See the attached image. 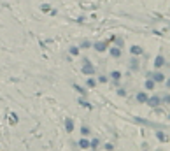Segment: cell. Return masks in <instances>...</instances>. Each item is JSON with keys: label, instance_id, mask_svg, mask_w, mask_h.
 Returning <instances> with one entry per match:
<instances>
[{"label": "cell", "instance_id": "obj_1", "mask_svg": "<svg viewBox=\"0 0 170 151\" xmlns=\"http://www.w3.org/2000/svg\"><path fill=\"white\" fill-rule=\"evenodd\" d=\"M82 61H84V67H82V72H84V74H93V72H95V69H93V67L90 65V60H86V58H84Z\"/></svg>", "mask_w": 170, "mask_h": 151}, {"label": "cell", "instance_id": "obj_2", "mask_svg": "<svg viewBox=\"0 0 170 151\" xmlns=\"http://www.w3.org/2000/svg\"><path fill=\"white\" fill-rule=\"evenodd\" d=\"M151 76V79L154 81V83H163L165 81V74H161V72H153V74H149Z\"/></svg>", "mask_w": 170, "mask_h": 151}, {"label": "cell", "instance_id": "obj_3", "mask_svg": "<svg viewBox=\"0 0 170 151\" xmlns=\"http://www.w3.org/2000/svg\"><path fill=\"white\" fill-rule=\"evenodd\" d=\"M107 46H109V42H95V49L100 51V53L107 49Z\"/></svg>", "mask_w": 170, "mask_h": 151}, {"label": "cell", "instance_id": "obj_4", "mask_svg": "<svg viewBox=\"0 0 170 151\" xmlns=\"http://www.w3.org/2000/svg\"><path fill=\"white\" fill-rule=\"evenodd\" d=\"M160 102H161V100H160L158 97H149V98H147V102H146V104H147V105H151V107H156V105H158Z\"/></svg>", "mask_w": 170, "mask_h": 151}, {"label": "cell", "instance_id": "obj_5", "mask_svg": "<svg viewBox=\"0 0 170 151\" xmlns=\"http://www.w3.org/2000/svg\"><path fill=\"white\" fill-rule=\"evenodd\" d=\"M163 63H165V58L160 55V56H156V60H154V67L156 69H160V67H163Z\"/></svg>", "mask_w": 170, "mask_h": 151}, {"label": "cell", "instance_id": "obj_6", "mask_svg": "<svg viewBox=\"0 0 170 151\" xmlns=\"http://www.w3.org/2000/svg\"><path fill=\"white\" fill-rule=\"evenodd\" d=\"M65 128H67V132H72V130H74V121H72L70 118L65 120Z\"/></svg>", "mask_w": 170, "mask_h": 151}, {"label": "cell", "instance_id": "obj_7", "mask_svg": "<svg viewBox=\"0 0 170 151\" xmlns=\"http://www.w3.org/2000/svg\"><path fill=\"white\" fill-rule=\"evenodd\" d=\"M137 100H139L140 104H146V102H147V95H146V93H137Z\"/></svg>", "mask_w": 170, "mask_h": 151}, {"label": "cell", "instance_id": "obj_8", "mask_svg": "<svg viewBox=\"0 0 170 151\" xmlns=\"http://www.w3.org/2000/svg\"><path fill=\"white\" fill-rule=\"evenodd\" d=\"M79 146H81V149H86V148H90V141L81 139V141H79Z\"/></svg>", "mask_w": 170, "mask_h": 151}, {"label": "cell", "instance_id": "obj_9", "mask_svg": "<svg viewBox=\"0 0 170 151\" xmlns=\"http://www.w3.org/2000/svg\"><path fill=\"white\" fill-rule=\"evenodd\" d=\"M111 55H112L114 58H118V56H121V49H119V48H112V49H111Z\"/></svg>", "mask_w": 170, "mask_h": 151}, {"label": "cell", "instance_id": "obj_10", "mask_svg": "<svg viewBox=\"0 0 170 151\" xmlns=\"http://www.w3.org/2000/svg\"><path fill=\"white\" fill-rule=\"evenodd\" d=\"M9 123H11V125H16V123H18V116H16L14 113L9 114Z\"/></svg>", "mask_w": 170, "mask_h": 151}, {"label": "cell", "instance_id": "obj_11", "mask_svg": "<svg viewBox=\"0 0 170 151\" xmlns=\"http://www.w3.org/2000/svg\"><path fill=\"white\" fill-rule=\"evenodd\" d=\"M146 88H147V90H153V88H154V81H153V79H147V81H146Z\"/></svg>", "mask_w": 170, "mask_h": 151}, {"label": "cell", "instance_id": "obj_12", "mask_svg": "<svg viewBox=\"0 0 170 151\" xmlns=\"http://www.w3.org/2000/svg\"><path fill=\"white\" fill-rule=\"evenodd\" d=\"M132 53L133 55H140L142 53V48L140 46H132Z\"/></svg>", "mask_w": 170, "mask_h": 151}, {"label": "cell", "instance_id": "obj_13", "mask_svg": "<svg viewBox=\"0 0 170 151\" xmlns=\"http://www.w3.org/2000/svg\"><path fill=\"white\" fill-rule=\"evenodd\" d=\"M111 77H112V79H116V81H118V79H121V72H119V70H114V72H112V74H111Z\"/></svg>", "mask_w": 170, "mask_h": 151}, {"label": "cell", "instance_id": "obj_14", "mask_svg": "<svg viewBox=\"0 0 170 151\" xmlns=\"http://www.w3.org/2000/svg\"><path fill=\"white\" fill-rule=\"evenodd\" d=\"M70 55H74V56H75V55H79V48L72 46V48H70Z\"/></svg>", "mask_w": 170, "mask_h": 151}, {"label": "cell", "instance_id": "obj_15", "mask_svg": "<svg viewBox=\"0 0 170 151\" xmlns=\"http://www.w3.org/2000/svg\"><path fill=\"white\" fill-rule=\"evenodd\" d=\"M81 134H82V135H88V134H90V128H88V126H82V128H81Z\"/></svg>", "mask_w": 170, "mask_h": 151}, {"label": "cell", "instance_id": "obj_16", "mask_svg": "<svg viewBox=\"0 0 170 151\" xmlns=\"http://www.w3.org/2000/svg\"><path fill=\"white\" fill-rule=\"evenodd\" d=\"M88 86H90V88H93V86H95V79H93V77L88 79Z\"/></svg>", "mask_w": 170, "mask_h": 151}, {"label": "cell", "instance_id": "obj_17", "mask_svg": "<svg viewBox=\"0 0 170 151\" xmlns=\"http://www.w3.org/2000/svg\"><path fill=\"white\" fill-rule=\"evenodd\" d=\"M156 135H158V139H160V141H167V135H163L161 132H158Z\"/></svg>", "mask_w": 170, "mask_h": 151}, {"label": "cell", "instance_id": "obj_18", "mask_svg": "<svg viewBox=\"0 0 170 151\" xmlns=\"http://www.w3.org/2000/svg\"><path fill=\"white\" fill-rule=\"evenodd\" d=\"M90 146H91V148H97V146H98V141H97V139H93V141L90 142Z\"/></svg>", "mask_w": 170, "mask_h": 151}, {"label": "cell", "instance_id": "obj_19", "mask_svg": "<svg viewBox=\"0 0 170 151\" xmlns=\"http://www.w3.org/2000/svg\"><path fill=\"white\" fill-rule=\"evenodd\" d=\"M90 46H91V44H90V42H88V40H86V42H82V49H88Z\"/></svg>", "mask_w": 170, "mask_h": 151}, {"label": "cell", "instance_id": "obj_20", "mask_svg": "<svg viewBox=\"0 0 170 151\" xmlns=\"http://www.w3.org/2000/svg\"><path fill=\"white\" fill-rule=\"evenodd\" d=\"M163 102H168V104H170V95H165V98H163Z\"/></svg>", "mask_w": 170, "mask_h": 151}]
</instances>
